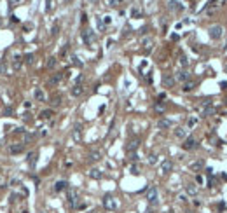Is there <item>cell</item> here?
Instances as JSON below:
<instances>
[{
  "label": "cell",
  "mask_w": 227,
  "mask_h": 213,
  "mask_svg": "<svg viewBox=\"0 0 227 213\" xmlns=\"http://www.w3.org/2000/svg\"><path fill=\"white\" fill-rule=\"evenodd\" d=\"M206 175L212 177V175H213V170H212V168H206Z\"/></svg>",
  "instance_id": "obj_50"
},
{
  "label": "cell",
  "mask_w": 227,
  "mask_h": 213,
  "mask_svg": "<svg viewBox=\"0 0 227 213\" xmlns=\"http://www.w3.org/2000/svg\"><path fill=\"white\" fill-rule=\"evenodd\" d=\"M3 73H5V59L0 61V75H3Z\"/></svg>",
  "instance_id": "obj_44"
},
{
  "label": "cell",
  "mask_w": 227,
  "mask_h": 213,
  "mask_svg": "<svg viewBox=\"0 0 227 213\" xmlns=\"http://www.w3.org/2000/svg\"><path fill=\"white\" fill-rule=\"evenodd\" d=\"M129 14H131V17H142V9L140 7H133Z\"/></svg>",
  "instance_id": "obj_28"
},
{
  "label": "cell",
  "mask_w": 227,
  "mask_h": 213,
  "mask_svg": "<svg viewBox=\"0 0 227 213\" xmlns=\"http://www.w3.org/2000/svg\"><path fill=\"white\" fill-rule=\"evenodd\" d=\"M19 2H21V0H9V3H10L12 7H16V5H19Z\"/></svg>",
  "instance_id": "obj_48"
},
{
  "label": "cell",
  "mask_w": 227,
  "mask_h": 213,
  "mask_svg": "<svg viewBox=\"0 0 227 213\" xmlns=\"http://www.w3.org/2000/svg\"><path fill=\"white\" fill-rule=\"evenodd\" d=\"M226 72H227V66H226Z\"/></svg>",
  "instance_id": "obj_56"
},
{
  "label": "cell",
  "mask_w": 227,
  "mask_h": 213,
  "mask_svg": "<svg viewBox=\"0 0 227 213\" xmlns=\"http://www.w3.org/2000/svg\"><path fill=\"white\" fill-rule=\"evenodd\" d=\"M140 147V140L136 138V140H129L128 143H126V150L128 152H136V149Z\"/></svg>",
  "instance_id": "obj_13"
},
{
  "label": "cell",
  "mask_w": 227,
  "mask_h": 213,
  "mask_svg": "<svg viewBox=\"0 0 227 213\" xmlns=\"http://www.w3.org/2000/svg\"><path fill=\"white\" fill-rule=\"evenodd\" d=\"M82 93H84V86H82V84H73V86H72V89H70V94H72V96H75V98H77V96H80Z\"/></svg>",
  "instance_id": "obj_12"
},
{
  "label": "cell",
  "mask_w": 227,
  "mask_h": 213,
  "mask_svg": "<svg viewBox=\"0 0 227 213\" xmlns=\"http://www.w3.org/2000/svg\"><path fill=\"white\" fill-rule=\"evenodd\" d=\"M170 213H175V212H173V210H171V212H170Z\"/></svg>",
  "instance_id": "obj_55"
},
{
  "label": "cell",
  "mask_w": 227,
  "mask_h": 213,
  "mask_svg": "<svg viewBox=\"0 0 227 213\" xmlns=\"http://www.w3.org/2000/svg\"><path fill=\"white\" fill-rule=\"evenodd\" d=\"M152 44H154V40H152L150 37H147V38H143V40H142V45H143V49H145V51H150V49H152Z\"/></svg>",
  "instance_id": "obj_23"
},
{
  "label": "cell",
  "mask_w": 227,
  "mask_h": 213,
  "mask_svg": "<svg viewBox=\"0 0 227 213\" xmlns=\"http://www.w3.org/2000/svg\"><path fill=\"white\" fill-rule=\"evenodd\" d=\"M21 63H23V56L16 54V56H14V70H17V68L21 66Z\"/></svg>",
  "instance_id": "obj_29"
},
{
  "label": "cell",
  "mask_w": 227,
  "mask_h": 213,
  "mask_svg": "<svg viewBox=\"0 0 227 213\" xmlns=\"http://www.w3.org/2000/svg\"><path fill=\"white\" fill-rule=\"evenodd\" d=\"M203 166H205V163L199 159V161H194V163H191L189 164V168H191V171H194V173H199L201 170H203Z\"/></svg>",
  "instance_id": "obj_15"
},
{
  "label": "cell",
  "mask_w": 227,
  "mask_h": 213,
  "mask_svg": "<svg viewBox=\"0 0 227 213\" xmlns=\"http://www.w3.org/2000/svg\"><path fill=\"white\" fill-rule=\"evenodd\" d=\"M196 182H198V184H203V177H201V175H198V177H196Z\"/></svg>",
  "instance_id": "obj_51"
},
{
  "label": "cell",
  "mask_w": 227,
  "mask_h": 213,
  "mask_svg": "<svg viewBox=\"0 0 227 213\" xmlns=\"http://www.w3.org/2000/svg\"><path fill=\"white\" fill-rule=\"evenodd\" d=\"M175 84H177V79L171 73H164L163 75V86L164 87H175Z\"/></svg>",
  "instance_id": "obj_7"
},
{
  "label": "cell",
  "mask_w": 227,
  "mask_h": 213,
  "mask_svg": "<svg viewBox=\"0 0 227 213\" xmlns=\"http://www.w3.org/2000/svg\"><path fill=\"white\" fill-rule=\"evenodd\" d=\"M170 9H173V10H182L184 7L180 5V2H175V0H171V2H170Z\"/></svg>",
  "instance_id": "obj_31"
},
{
  "label": "cell",
  "mask_w": 227,
  "mask_h": 213,
  "mask_svg": "<svg viewBox=\"0 0 227 213\" xmlns=\"http://www.w3.org/2000/svg\"><path fill=\"white\" fill-rule=\"evenodd\" d=\"M87 157H89V161L96 163V161H100V159H101V152H100V150H91Z\"/></svg>",
  "instance_id": "obj_20"
},
{
  "label": "cell",
  "mask_w": 227,
  "mask_h": 213,
  "mask_svg": "<svg viewBox=\"0 0 227 213\" xmlns=\"http://www.w3.org/2000/svg\"><path fill=\"white\" fill-rule=\"evenodd\" d=\"M180 65L184 66V70H185V68L189 66V59H187V56H184V54L180 56Z\"/></svg>",
  "instance_id": "obj_36"
},
{
  "label": "cell",
  "mask_w": 227,
  "mask_h": 213,
  "mask_svg": "<svg viewBox=\"0 0 227 213\" xmlns=\"http://www.w3.org/2000/svg\"><path fill=\"white\" fill-rule=\"evenodd\" d=\"M187 124H189V128H194V126L198 124V119H189V122H187Z\"/></svg>",
  "instance_id": "obj_46"
},
{
  "label": "cell",
  "mask_w": 227,
  "mask_h": 213,
  "mask_svg": "<svg viewBox=\"0 0 227 213\" xmlns=\"http://www.w3.org/2000/svg\"><path fill=\"white\" fill-rule=\"evenodd\" d=\"M107 3H108L110 7H119V5L122 3V0H107Z\"/></svg>",
  "instance_id": "obj_38"
},
{
  "label": "cell",
  "mask_w": 227,
  "mask_h": 213,
  "mask_svg": "<svg viewBox=\"0 0 227 213\" xmlns=\"http://www.w3.org/2000/svg\"><path fill=\"white\" fill-rule=\"evenodd\" d=\"M171 126H173V121H170V119H159L157 121V128L159 129H168Z\"/></svg>",
  "instance_id": "obj_17"
},
{
  "label": "cell",
  "mask_w": 227,
  "mask_h": 213,
  "mask_svg": "<svg viewBox=\"0 0 227 213\" xmlns=\"http://www.w3.org/2000/svg\"><path fill=\"white\" fill-rule=\"evenodd\" d=\"M72 138H73L75 142H80V138H82V126H80V124H75V126H73Z\"/></svg>",
  "instance_id": "obj_9"
},
{
  "label": "cell",
  "mask_w": 227,
  "mask_h": 213,
  "mask_svg": "<svg viewBox=\"0 0 227 213\" xmlns=\"http://www.w3.org/2000/svg\"><path fill=\"white\" fill-rule=\"evenodd\" d=\"M66 201L70 203V206H77L79 205V192L75 191V189H72V187H68L66 189Z\"/></svg>",
  "instance_id": "obj_3"
},
{
  "label": "cell",
  "mask_w": 227,
  "mask_h": 213,
  "mask_svg": "<svg viewBox=\"0 0 227 213\" xmlns=\"http://www.w3.org/2000/svg\"><path fill=\"white\" fill-rule=\"evenodd\" d=\"M175 79L180 80V82H187V80H189V72H187V70H178L177 75H175Z\"/></svg>",
  "instance_id": "obj_16"
},
{
  "label": "cell",
  "mask_w": 227,
  "mask_h": 213,
  "mask_svg": "<svg viewBox=\"0 0 227 213\" xmlns=\"http://www.w3.org/2000/svg\"><path fill=\"white\" fill-rule=\"evenodd\" d=\"M208 35H210V38H213V40H220L222 35H224V28H222L220 24H213V26L208 30Z\"/></svg>",
  "instance_id": "obj_5"
},
{
  "label": "cell",
  "mask_w": 227,
  "mask_h": 213,
  "mask_svg": "<svg viewBox=\"0 0 227 213\" xmlns=\"http://www.w3.org/2000/svg\"><path fill=\"white\" fill-rule=\"evenodd\" d=\"M164 108H166V107H164L161 101H157V103L154 105V110H156V112H161V114H163V112H164Z\"/></svg>",
  "instance_id": "obj_37"
},
{
  "label": "cell",
  "mask_w": 227,
  "mask_h": 213,
  "mask_svg": "<svg viewBox=\"0 0 227 213\" xmlns=\"http://www.w3.org/2000/svg\"><path fill=\"white\" fill-rule=\"evenodd\" d=\"M3 184H5V177H3V175H2V173H0V187H2V185H3Z\"/></svg>",
  "instance_id": "obj_49"
},
{
  "label": "cell",
  "mask_w": 227,
  "mask_h": 213,
  "mask_svg": "<svg viewBox=\"0 0 227 213\" xmlns=\"http://www.w3.org/2000/svg\"><path fill=\"white\" fill-rule=\"evenodd\" d=\"M129 159L131 161H138V154L136 152H129Z\"/></svg>",
  "instance_id": "obj_47"
},
{
  "label": "cell",
  "mask_w": 227,
  "mask_h": 213,
  "mask_svg": "<svg viewBox=\"0 0 227 213\" xmlns=\"http://www.w3.org/2000/svg\"><path fill=\"white\" fill-rule=\"evenodd\" d=\"M182 147H184V150H196V149L199 147V143L196 142V138H192V136H189V138H185V140H184V143H182Z\"/></svg>",
  "instance_id": "obj_6"
},
{
  "label": "cell",
  "mask_w": 227,
  "mask_h": 213,
  "mask_svg": "<svg viewBox=\"0 0 227 213\" xmlns=\"http://www.w3.org/2000/svg\"><path fill=\"white\" fill-rule=\"evenodd\" d=\"M63 79H65V72H63V73H54V75L49 79V84H51V86H58Z\"/></svg>",
  "instance_id": "obj_14"
},
{
  "label": "cell",
  "mask_w": 227,
  "mask_h": 213,
  "mask_svg": "<svg viewBox=\"0 0 227 213\" xmlns=\"http://www.w3.org/2000/svg\"><path fill=\"white\" fill-rule=\"evenodd\" d=\"M56 63H58V59H56L54 56H51V58H47V61H45V66L51 70V68H54V66H56Z\"/></svg>",
  "instance_id": "obj_26"
},
{
  "label": "cell",
  "mask_w": 227,
  "mask_h": 213,
  "mask_svg": "<svg viewBox=\"0 0 227 213\" xmlns=\"http://www.w3.org/2000/svg\"><path fill=\"white\" fill-rule=\"evenodd\" d=\"M65 2H66V3H68V2H72V0H65Z\"/></svg>",
  "instance_id": "obj_54"
},
{
  "label": "cell",
  "mask_w": 227,
  "mask_h": 213,
  "mask_svg": "<svg viewBox=\"0 0 227 213\" xmlns=\"http://www.w3.org/2000/svg\"><path fill=\"white\" fill-rule=\"evenodd\" d=\"M185 191H187L189 196H196V194H198V187H196V184H187V185H185Z\"/></svg>",
  "instance_id": "obj_22"
},
{
  "label": "cell",
  "mask_w": 227,
  "mask_h": 213,
  "mask_svg": "<svg viewBox=\"0 0 227 213\" xmlns=\"http://www.w3.org/2000/svg\"><path fill=\"white\" fill-rule=\"evenodd\" d=\"M89 177L94 178V180H100V178H103V171L98 170V168H93V170H89Z\"/></svg>",
  "instance_id": "obj_19"
},
{
  "label": "cell",
  "mask_w": 227,
  "mask_h": 213,
  "mask_svg": "<svg viewBox=\"0 0 227 213\" xmlns=\"http://www.w3.org/2000/svg\"><path fill=\"white\" fill-rule=\"evenodd\" d=\"M226 213H227V212H226Z\"/></svg>",
  "instance_id": "obj_57"
},
{
  "label": "cell",
  "mask_w": 227,
  "mask_h": 213,
  "mask_svg": "<svg viewBox=\"0 0 227 213\" xmlns=\"http://www.w3.org/2000/svg\"><path fill=\"white\" fill-rule=\"evenodd\" d=\"M149 163H150V164H156V163H157V156H156V154H150V156H149Z\"/></svg>",
  "instance_id": "obj_42"
},
{
  "label": "cell",
  "mask_w": 227,
  "mask_h": 213,
  "mask_svg": "<svg viewBox=\"0 0 227 213\" xmlns=\"http://www.w3.org/2000/svg\"><path fill=\"white\" fill-rule=\"evenodd\" d=\"M45 10H47V12L52 10V0H45Z\"/></svg>",
  "instance_id": "obj_43"
},
{
  "label": "cell",
  "mask_w": 227,
  "mask_h": 213,
  "mask_svg": "<svg viewBox=\"0 0 227 213\" xmlns=\"http://www.w3.org/2000/svg\"><path fill=\"white\" fill-rule=\"evenodd\" d=\"M33 96H35V100H37V101H44V100H45V94H44V91H42V89H35Z\"/></svg>",
  "instance_id": "obj_25"
},
{
  "label": "cell",
  "mask_w": 227,
  "mask_h": 213,
  "mask_svg": "<svg viewBox=\"0 0 227 213\" xmlns=\"http://www.w3.org/2000/svg\"><path fill=\"white\" fill-rule=\"evenodd\" d=\"M96 24H98L100 30H105V23L101 21V17H96Z\"/></svg>",
  "instance_id": "obj_41"
},
{
  "label": "cell",
  "mask_w": 227,
  "mask_h": 213,
  "mask_svg": "<svg viewBox=\"0 0 227 213\" xmlns=\"http://www.w3.org/2000/svg\"><path fill=\"white\" fill-rule=\"evenodd\" d=\"M110 21H112V17H110V16H107V17H105V24H108Z\"/></svg>",
  "instance_id": "obj_52"
},
{
  "label": "cell",
  "mask_w": 227,
  "mask_h": 213,
  "mask_svg": "<svg viewBox=\"0 0 227 213\" xmlns=\"http://www.w3.org/2000/svg\"><path fill=\"white\" fill-rule=\"evenodd\" d=\"M61 101H63V98H61L59 94H56V96H52L51 105H52V107H58V105H61Z\"/></svg>",
  "instance_id": "obj_30"
},
{
  "label": "cell",
  "mask_w": 227,
  "mask_h": 213,
  "mask_svg": "<svg viewBox=\"0 0 227 213\" xmlns=\"http://www.w3.org/2000/svg\"><path fill=\"white\" fill-rule=\"evenodd\" d=\"M173 171V163L170 161V159H164L163 163H161V173L163 175H168V173H171Z\"/></svg>",
  "instance_id": "obj_8"
},
{
  "label": "cell",
  "mask_w": 227,
  "mask_h": 213,
  "mask_svg": "<svg viewBox=\"0 0 227 213\" xmlns=\"http://www.w3.org/2000/svg\"><path fill=\"white\" fill-rule=\"evenodd\" d=\"M58 33H59V23L56 21V23L52 24V28H51V35H52V37H56Z\"/></svg>",
  "instance_id": "obj_33"
},
{
  "label": "cell",
  "mask_w": 227,
  "mask_h": 213,
  "mask_svg": "<svg viewBox=\"0 0 227 213\" xmlns=\"http://www.w3.org/2000/svg\"><path fill=\"white\" fill-rule=\"evenodd\" d=\"M147 201H149V205H157L159 203V191H157V187H149L147 189Z\"/></svg>",
  "instance_id": "obj_2"
},
{
  "label": "cell",
  "mask_w": 227,
  "mask_h": 213,
  "mask_svg": "<svg viewBox=\"0 0 227 213\" xmlns=\"http://www.w3.org/2000/svg\"><path fill=\"white\" fill-rule=\"evenodd\" d=\"M52 115H54V114H52V110H42V112H40V115H38V117H40V119H44V121H45V119H51V117H52Z\"/></svg>",
  "instance_id": "obj_27"
},
{
  "label": "cell",
  "mask_w": 227,
  "mask_h": 213,
  "mask_svg": "<svg viewBox=\"0 0 227 213\" xmlns=\"http://www.w3.org/2000/svg\"><path fill=\"white\" fill-rule=\"evenodd\" d=\"M33 61H35V56H33V54H24V63H26V65H33Z\"/></svg>",
  "instance_id": "obj_34"
},
{
  "label": "cell",
  "mask_w": 227,
  "mask_h": 213,
  "mask_svg": "<svg viewBox=\"0 0 227 213\" xmlns=\"http://www.w3.org/2000/svg\"><path fill=\"white\" fill-rule=\"evenodd\" d=\"M72 63H73L75 66H82V61H80L77 56H72Z\"/></svg>",
  "instance_id": "obj_40"
},
{
  "label": "cell",
  "mask_w": 227,
  "mask_h": 213,
  "mask_svg": "<svg viewBox=\"0 0 227 213\" xmlns=\"http://www.w3.org/2000/svg\"><path fill=\"white\" fill-rule=\"evenodd\" d=\"M194 87H196V82H192V80H187V82H184V87H182V91H184V93H191Z\"/></svg>",
  "instance_id": "obj_21"
},
{
  "label": "cell",
  "mask_w": 227,
  "mask_h": 213,
  "mask_svg": "<svg viewBox=\"0 0 227 213\" xmlns=\"http://www.w3.org/2000/svg\"><path fill=\"white\" fill-rule=\"evenodd\" d=\"M24 150V143H12L10 147H9V152L12 154V156H16V154H21Z\"/></svg>",
  "instance_id": "obj_10"
},
{
  "label": "cell",
  "mask_w": 227,
  "mask_h": 213,
  "mask_svg": "<svg viewBox=\"0 0 227 213\" xmlns=\"http://www.w3.org/2000/svg\"><path fill=\"white\" fill-rule=\"evenodd\" d=\"M37 159H38V152H37V150L30 152V154H28V159H26V161H28V166H30V168H35V166H37Z\"/></svg>",
  "instance_id": "obj_11"
},
{
  "label": "cell",
  "mask_w": 227,
  "mask_h": 213,
  "mask_svg": "<svg viewBox=\"0 0 227 213\" xmlns=\"http://www.w3.org/2000/svg\"><path fill=\"white\" fill-rule=\"evenodd\" d=\"M82 42H84L86 45H93V44L96 42V35H94V31H93L91 28L82 30Z\"/></svg>",
  "instance_id": "obj_1"
},
{
  "label": "cell",
  "mask_w": 227,
  "mask_h": 213,
  "mask_svg": "<svg viewBox=\"0 0 227 213\" xmlns=\"http://www.w3.org/2000/svg\"><path fill=\"white\" fill-rule=\"evenodd\" d=\"M3 115H12V108H10V107H5V108H3Z\"/></svg>",
  "instance_id": "obj_45"
},
{
  "label": "cell",
  "mask_w": 227,
  "mask_h": 213,
  "mask_svg": "<svg viewBox=\"0 0 227 213\" xmlns=\"http://www.w3.org/2000/svg\"><path fill=\"white\" fill-rule=\"evenodd\" d=\"M164 98H166V94H164V93H161V94L157 96V100H164Z\"/></svg>",
  "instance_id": "obj_53"
},
{
  "label": "cell",
  "mask_w": 227,
  "mask_h": 213,
  "mask_svg": "<svg viewBox=\"0 0 227 213\" xmlns=\"http://www.w3.org/2000/svg\"><path fill=\"white\" fill-rule=\"evenodd\" d=\"M23 135H24V138H23V143H30V142L33 140V136H35L33 133H23Z\"/></svg>",
  "instance_id": "obj_35"
},
{
  "label": "cell",
  "mask_w": 227,
  "mask_h": 213,
  "mask_svg": "<svg viewBox=\"0 0 227 213\" xmlns=\"http://www.w3.org/2000/svg\"><path fill=\"white\" fill-rule=\"evenodd\" d=\"M103 206H105L108 212L117 210V201H115V198H114L112 194H105V196H103Z\"/></svg>",
  "instance_id": "obj_4"
},
{
  "label": "cell",
  "mask_w": 227,
  "mask_h": 213,
  "mask_svg": "<svg viewBox=\"0 0 227 213\" xmlns=\"http://www.w3.org/2000/svg\"><path fill=\"white\" fill-rule=\"evenodd\" d=\"M173 133H175V136H177V138H180V140L187 136V129H184V128H177Z\"/></svg>",
  "instance_id": "obj_24"
},
{
  "label": "cell",
  "mask_w": 227,
  "mask_h": 213,
  "mask_svg": "<svg viewBox=\"0 0 227 213\" xmlns=\"http://www.w3.org/2000/svg\"><path fill=\"white\" fill-rule=\"evenodd\" d=\"M129 173H131V175H138V173H140V170H138V166H136V164H133V166H129Z\"/></svg>",
  "instance_id": "obj_39"
},
{
  "label": "cell",
  "mask_w": 227,
  "mask_h": 213,
  "mask_svg": "<svg viewBox=\"0 0 227 213\" xmlns=\"http://www.w3.org/2000/svg\"><path fill=\"white\" fill-rule=\"evenodd\" d=\"M66 189H68V182L66 180H58L54 184V191L56 192H61V191H66Z\"/></svg>",
  "instance_id": "obj_18"
},
{
  "label": "cell",
  "mask_w": 227,
  "mask_h": 213,
  "mask_svg": "<svg viewBox=\"0 0 227 213\" xmlns=\"http://www.w3.org/2000/svg\"><path fill=\"white\" fill-rule=\"evenodd\" d=\"M212 114H215V108H213V107H205V108H203V117H208V115H212Z\"/></svg>",
  "instance_id": "obj_32"
}]
</instances>
